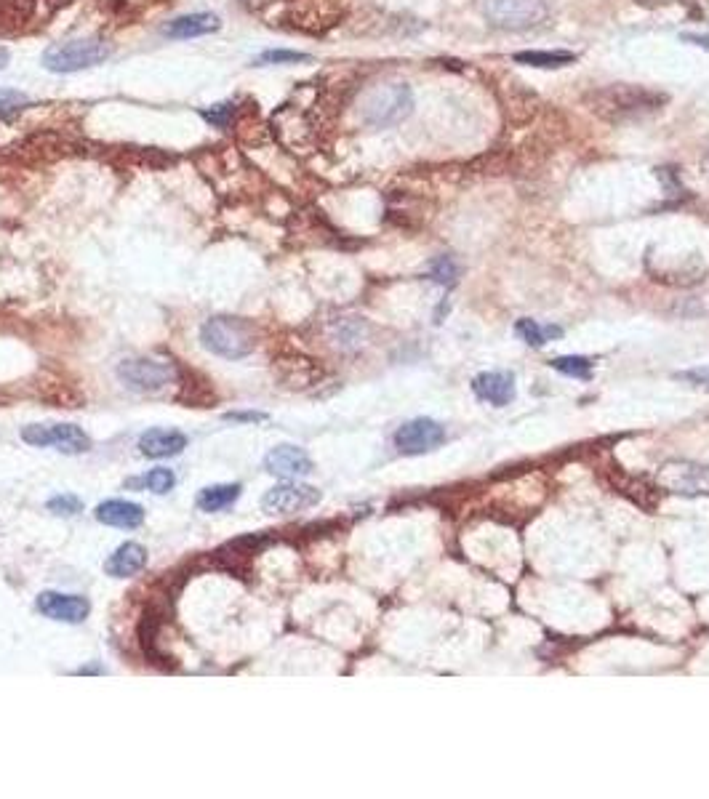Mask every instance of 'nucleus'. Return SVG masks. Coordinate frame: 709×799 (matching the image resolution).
Wrapping results in <instances>:
<instances>
[{"label":"nucleus","mask_w":709,"mask_h":799,"mask_svg":"<svg viewBox=\"0 0 709 799\" xmlns=\"http://www.w3.org/2000/svg\"><path fill=\"white\" fill-rule=\"evenodd\" d=\"M147 568V549L136 541L120 544L115 552L104 560V573L112 578H131Z\"/></svg>","instance_id":"obj_17"},{"label":"nucleus","mask_w":709,"mask_h":799,"mask_svg":"<svg viewBox=\"0 0 709 799\" xmlns=\"http://www.w3.org/2000/svg\"><path fill=\"white\" fill-rule=\"evenodd\" d=\"M19 3H24V0H14V6H19ZM6 14H8V0H0V22L6 19ZM14 16H16V22H19V19H24L27 14H19V11H16Z\"/></svg>","instance_id":"obj_32"},{"label":"nucleus","mask_w":709,"mask_h":799,"mask_svg":"<svg viewBox=\"0 0 709 799\" xmlns=\"http://www.w3.org/2000/svg\"><path fill=\"white\" fill-rule=\"evenodd\" d=\"M414 110V94L406 83H382L371 88L363 102V120L374 128L398 126Z\"/></svg>","instance_id":"obj_4"},{"label":"nucleus","mask_w":709,"mask_h":799,"mask_svg":"<svg viewBox=\"0 0 709 799\" xmlns=\"http://www.w3.org/2000/svg\"><path fill=\"white\" fill-rule=\"evenodd\" d=\"M670 96L651 91L646 86H632V83H616V86L598 88L587 96L592 112L608 123H627V120L646 118L651 112L662 110Z\"/></svg>","instance_id":"obj_1"},{"label":"nucleus","mask_w":709,"mask_h":799,"mask_svg":"<svg viewBox=\"0 0 709 799\" xmlns=\"http://www.w3.org/2000/svg\"><path fill=\"white\" fill-rule=\"evenodd\" d=\"M22 440L35 448H54L67 456L91 451V437L75 424H30L22 429Z\"/></svg>","instance_id":"obj_8"},{"label":"nucleus","mask_w":709,"mask_h":799,"mask_svg":"<svg viewBox=\"0 0 709 799\" xmlns=\"http://www.w3.org/2000/svg\"><path fill=\"white\" fill-rule=\"evenodd\" d=\"M112 56V43L104 38H72L54 43L43 51V67L48 72H80L104 64Z\"/></svg>","instance_id":"obj_3"},{"label":"nucleus","mask_w":709,"mask_h":799,"mask_svg":"<svg viewBox=\"0 0 709 799\" xmlns=\"http://www.w3.org/2000/svg\"><path fill=\"white\" fill-rule=\"evenodd\" d=\"M200 341L208 352L224 360H240L256 349V328L243 317H211L200 328Z\"/></svg>","instance_id":"obj_2"},{"label":"nucleus","mask_w":709,"mask_h":799,"mask_svg":"<svg viewBox=\"0 0 709 799\" xmlns=\"http://www.w3.org/2000/svg\"><path fill=\"white\" fill-rule=\"evenodd\" d=\"M323 493L312 485H302L296 480H286V483L275 485L262 496V509L267 515H296L304 509H312L315 504H320Z\"/></svg>","instance_id":"obj_9"},{"label":"nucleus","mask_w":709,"mask_h":799,"mask_svg":"<svg viewBox=\"0 0 709 799\" xmlns=\"http://www.w3.org/2000/svg\"><path fill=\"white\" fill-rule=\"evenodd\" d=\"M656 485L675 496H709V467L688 459L664 461L656 469Z\"/></svg>","instance_id":"obj_6"},{"label":"nucleus","mask_w":709,"mask_h":799,"mask_svg":"<svg viewBox=\"0 0 709 799\" xmlns=\"http://www.w3.org/2000/svg\"><path fill=\"white\" fill-rule=\"evenodd\" d=\"M40 616L51 618V621H62V624H80L86 621L91 613V602L80 594H64V592H40L35 602Z\"/></svg>","instance_id":"obj_11"},{"label":"nucleus","mask_w":709,"mask_h":799,"mask_svg":"<svg viewBox=\"0 0 709 799\" xmlns=\"http://www.w3.org/2000/svg\"><path fill=\"white\" fill-rule=\"evenodd\" d=\"M187 448V435L176 429H147L139 437V451L147 459H171Z\"/></svg>","instance_id":"obj_16"},{"label":"nucleus","mask_w":709,"mask_h":799,"mask_svg":"<svg viewBox=\"0 0 709 799\" xmlns=\"http://www.w3.org/2000/svg\"><path fill=\"white\" fill-rule=\"evenodd\" d=\"M552 368L566 376H574V379H590L592 371H595V360L592 357H582V355H563L552 360Z\"/></svg>","instance_id":"obj_22"},{"label":"nucleus","mask_w":709,"mask_h":799,"mask_svg":"<svg viewBox=\"0 0 709 799\" xmlns=\"http://www.w3.org/2000/svg\"><path fill=\"white\" fill-rule=\"evenodd\" d=\"M222 27L219 16L208 14V11H198V14H184L171 19L168 24L160 27V35L168 40H190L200 38V35H211Z\"/></svg>","instance_id":"obj_15"},{"label":"nucleus","mask_w":709,"mask_h":799,"mask_svg":"<svg viewBox=\"0 0 709 799\" xmlns=\"http://www.w3.org/2000/svg\"><path fill=\"white\" fill-rule=\"evenodd\" d=\"M443 443H446V427L432 419L406 421L395 432V448L406 456H419V453H427L432 448H440Z\"/></svg>","instance_id":"obj_10"},{"label":"nucleus","mask_w":709,"mask_h":799,"mask_svg":"<svg viewBox=\"0 0 709 799\" xmlns=\"http://www.w3.org/2000/svg\"><path fill=\"white\" fill-rule=\"evenodd\" d=\"M512 62L526 64V67H542V70H558V67L576 62V54H571V51H520V54H512Z\"/></svg>","instance_id":"obj_21"},{"label":"nucleus","mask_w":709,"mask_h":799,"mask_svg":"<svg viewBox=\"0 0 709 799\" xmlns=\"http://www.w3.org/2000/svg\"><path fill=\"white\" fill-rule=\"evenodd\" d=\"M272 131L280 136V142L296 150V147H307L312 139V123L307 120L299 107L286 104L283 110H278L272 115Z\"/></svg>","instance_id":"obj_13"},{"label":"nucleus","mask_w":709,"mask_h":799,"mask_svg":"<svg viewBox=\"0 0 709 799\" xmlns=\"http://www.w3.org/2000/svg\"><path fill=\"white\" fill-rule=\"evenodd\" d=\"M48 512L51 515H59V517H75L78 512H83V501L78 499V496H72V493H62V496H54V499H48Z\"/></svg>","instance_id":"obj_26"},{"label":"nucleus","mask_w":709,"mask_h":799,"mask_svg":"<svg viewBox=\"0 0 709 799\" xmlns=\"http://www.w3.org/2000/svg\"><path fill=\"white\" fill-rule=\"evenodd\" d=\"M264 469L280 480H296L312 472V459L296 445H278L264 456Z\"/></svg>","instance_id":"obj_12"},{"label":"nucleus","mask_w":709,"mask_h":799,"mask_svg":"<svg viewBox=\"0 0 709 799\" xmlns=\"http://www.w3.org/2000/svg\"><path fill=\"white\" fill-rule=\"evenodd\" d=\"M139 485H144L147 491H152V493H158V496H163V493L174 491L176 475H174V472H171V469H166V467L150 469V472H147V475H144L142 480H139Z\"/></svg>","instance_id":"obj_24"},{"label":"nucleus","mask_w":709,"mask_h":799,"mask_svg":"<svg viewBox=\"0 0 709 799\" xmlns=\"http://www.w3.org/2000/svg\"><path fill=\"white\" fill-rule=\"evenodd\" d=\"M675 379L686 381V384H691L696 389H709V365H696V368L675 373Z\"/></svg>","instance_id":"obj_29"},{"label":"nucleus","mask_w":709,"mask_h":799,"mask_svg":"<svg viewBox=\"0 0 709 799\" xmlns=\"http://www.w3.org/2000/svg\"><path fill=\"white\" fill-rule=\"evenodd\" d=\"M8 62H11V54H8V48L0 46V70H6Z\"/></svg>","instance_id":"obj_33"},{"label":"nucleus","mask_w":709,"mask_h":799,"mask_svg":"<svg viewBox=\"0 0 709 799\" xmlns=\"http://www.w3.org/2000/svg\"><path fill=\"white\" fill-rule=\"evenodd\" d=\"M240 493H243V488H240L238 483L235 485H208V488H203V491L198 493V499H195V504H198L200 512H222V509L232 507L235 501L240 499Z\"/></svg>","instance_id":"obj_19"},{"label":"nucleus","mask_w":709,"mask_h":799,"mask_svg":"<svg viewBox=\"0 0 709 799\" xmlns=\"http://www.w3.org/2000/svg\"><path fill=\"white\" fill-rule=\"evenodd\" d=\"M704 168H707V174H709V152H707V158H704Z\"/></svg>","instance_id":"obj_34"},{"label":"nucleus","mask_w":709,"mask_h":799,"mask_svg":"<svg viewBox=\"0 0 709 799\" xmlns=\"http://www.w3.org/2000/svg\"><path fill=\"white\" fill-rule=\"evenodd\" d=\"M27 94L19 91V88H0V118H8L14 112L24 110L27 107Z\"/></svg>","instance_id":"obj_28"},{"label":"nucleus","mask_w":709,"mask_h":799,"mask_svg":"<svg viewBox=\"0 0 709 799\" xmlns=\"http://www.w3.org/2000/svg\"><path fill=\"white\" fill-rule=\"evenodd\" d=\"M515 333L526 341L528 347H544V344H550L552 339H560V336H563V328H560V325L539 323V320H531V317H523V320L515 323Z\"/></svg>","instance_id":"obj_20"},{"label":"nucleus","mask_w":709,"mask_h":799,"mask_svg":"<svg viewBox=\"0 0 709 799\" xmlns=\"http://www.w3.org/2000/svg\"><path fill=\"white\" fill-rule=\"evenodd\" d=\"M472 392L483 403L504 408L515 400V376L510 371H486L472 379Z\"/></svg>","instance_id":"obj_14"},{"label":"nucleus","mask_w":709,"mask_h":799,"mask_svg":"<svg viewBox=\"0 0 709 799\" xmlns=\"http://www.w3.org/2000/svg\"><path fill=\"white\" fill-rule=\"evenodd\" d=\"M118 379L134 392L155 395L163 392L168 384H174V365L150 357H131L118 365Z\"/></svg>","instance_id":"obj_7"},{"label":"nucleus","mask_w":709,"mask_h":799,"mask_svg":"<svg viewBox=\"0 0 709 799\" xmlns=\"http://www.w3.org/2000/svg\"><path fill=\"white\" fill-rule=\"evenodd\" d=\"M299 62H312L310 54L302 51H286V48H272L264 51L254 59V67H270V64H299Z\"/></svg>","instance_id":"obj_23"},{"label":"nucleus","mask_w":709,"mask_h":799,"mask_svg":"<svg viewBox=\"0 0 709 799\" xmlns=\"http://www.w3.org/2000/svg\"><path fill=\"white\" fill-rule=\"evenodd\" d=\"M430 277L435 283L451 288V285L459 280V264H456L451 256H438V259L430 264Z\"/></svg>","instance_id":"obj_25"},{"label":"nucleus","mask_w":709,"mask_h":799,"mask_svg":"<svg viewBox=\"0 0 709 799\" xmlns=\"http://www.w3.org/2000/svg\"><path fill=\"white\" fill-rule=\"evenodd\" d=\"M200 118L211 123L214 128H227L232 123V118H235V104L222 102L214 104V107H206V110H200Z\"/></svg>","instance_id":"obj_27"},{"label":"nucleus","mask_w":709,"mask_h":799,"mask_svg":"<svg viewBox=\"0 0 709 799\" xmlns=\"http://www.w3.org/2000/svg\"><path fill=\"white\" fill-rule=\"evenodd\" d=\"M680 40L694 43V46H699V48H709V35H694V32L688 35V32H683V35H680Z\"/></svg>","instance_id":"obj_31"},{"label":"nucleus","mask_w":709,"mask_h":799,"mask_svg":"<svg viewBox=\"0 0 709 799\" xmlns=\"http://www.w3.org/2000/svg\"><path fill=\"white\" fill-rule=\"evenodd\" d=\"M224 419L227 421H243V424H256V421H264L267 416L259 411H232V413H224Z\"/></svg>","instance_id":"obj_30"},{"label":"nucleus","mask_w":709,"mask_h":799,"mask_svg":"<svg viewBox=\"0 0 709 799\" xmlns=\"http://www.w3.org/2000/svg\"><path fill=\"white\" fill-rule=\"evenodd\" d=\"M99 523L112 525V528H123V531H134L144 523V509L136 501L126 499H110L99 504L94 512Z\"/></svg>","instance_id":"obj_18"},{"label":"nucleus","mask_w":709,"mask_h":799,"mask_svg":"<svg viewBox=\"0 0 709 799\" xmlns=\"http://www.w3.org/2000/svg\"><path fill=\"white\" fill-rule=\"evenodd\" d=\"M550 14V0H483V16L499 30L523 32L542 24Z\"/></svg>","instance_id":"obj_5"}]
</instances>
